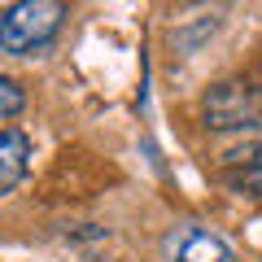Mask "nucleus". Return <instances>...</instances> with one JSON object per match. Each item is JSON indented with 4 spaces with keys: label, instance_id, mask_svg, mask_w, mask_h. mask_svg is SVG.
Returning <instances> with one entry per match:
<instances>
[{
    "label": "nucleus",
    "instance_id": "1",
    "mask_svg": "<svg viewBox=\"0 0 262 262\" xmlns=\"http://www.w3.org/2000/svg\"><path fill=\"white\" fill-rule=\"evenodd\" d=\"M66 22V5L61 0H18L0 9V53L9 57H31L44 53L57 39Z\"/></svg>",
    "mask_w": 262,
    "mask_h": 262
},
{
    "label": "nucleus",
    "instance_id": "2",
    "mask_svg": "<svg viewBox=\"0 0 262 262\" xmlns=\"http://www.w3.org/2000/svg\"><path fill=\"white\" fill-rule=\"evenodd\" d=\"M201 118L210 131H262V88L245 79H223L206 92Z\"/></svg>",
    "mask_w": 262,
    "mask_h": 262
},
{
    "label": "nucleus",
    "instance_id": "3",
    "mask_svg": "<svg viewBox=\"0 0 262 262\" xmlns=\"http://www.w3.org/2000/svg\"><path fill=\"white\" fill-rule=\"evenodd\" d=\"M170 262H232V245L206 227H184L166 241Z\"/></svg>",
    "mask_w": 262,
    "mask_h": 262
},
{
    "label": "nucleus",
    "instance_id": "4",
    "mask_svg": "<svg viewBox=\"0 0 262 262\" xmlns=\"http://www.w3.org/2000/svg\"><path fill=\"white\" fill-rule=\"evenodd\" d=\"M27 170H31V136L18 127H0V196H9L27 179Z\"/></svg>",
    "mask_w": 262,
    "mask_h": 262
},
{
    "label": "nucleus",
    "instance_id": "5",
    "mask_svg": "<svg viewBox=\"0 0 262 262\" xmlns=\"http://www.w3.org/2000/svg\"><path fill=\"white\" fill-rule=\"evenodd\" d=\"M223 184L241 196H262V144L223 153Z\"/></svg>",
    "mask_w": 262,
    "mask_h": 262
},
{
    "label": "nucleus",
    "instance_id": "6",
    "mask_svg": "<svg viewBox=\"0 0 262 262\" xmlns=\"http://www.w3.org/2000/svg\"><path fill=\"white\" fill-rule=\"evenodd\" d=\"M22 110H27V92H22V83L9 79V75H0V122L18 118Z\"/></svg>",
    "mask_w": 262,
    "mask_h": 262
}]
</instances>
